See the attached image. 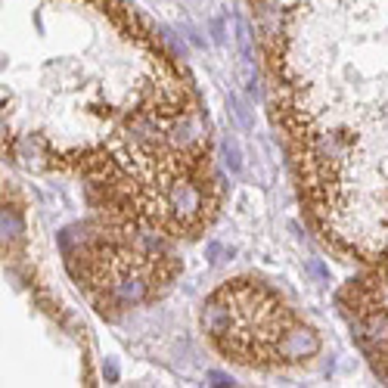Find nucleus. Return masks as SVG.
Listing matches in <instances>:
<instances>
[{
  "instance_id": "obj_1",
  "label": "nucleus",
  "mask_w": 388,
  "mask_h": 388,
  "mask_svg": "<svg viewBox=\"0 0 388 388\" xmlns=\"http://www.w3.org/2000/svg\"><path fill=\"white\" fill-rule=\"evenodd\" d=\"M3 153L171 242L221 208L199 100L125 0H3Z\"/></svg>"
},
{
  "instance_id": "obj_3",
  "label": "nucleus",
  "mask_w": 388,
  "mask_h": 388,
  "mask_svg": "<svg viewBox=\"0 0 388 388\" xmlns=\"http://www.w3.org/2000/svg\"><path fill=\"white\" fill-rule=\"evenodd\" d=\"M202 329L218 354L258 373L305 367L320 354V335L276 289L255 276H236L214 289L202 305Z\"/></svg>"
},
{
  "instance_id": "obj_4",
  "label": "nucleus",
  "mask_w": 388,
  "mask_h": 388,
  "mask_svg": "<svg viewBox=\"0 0 388 388\" xmlns=\"http://www.w3.org/2000/svg\"><path fill=\"white\" fill-rule=\"evenodd\" d=\"M62 252L68 274L103 314L165 295L181 270L171 240L106 218H94L81 233H66Z\"/></svg>"
},
{
  "instance_id": "obj_2",
  "label": "nucleus",
  "mask_w": 388,
  "mask_h": 388,
  "mask_svg": "<svg viewBox=\"0 0 388 388\" xmlns=\"http://www.w3.org/2000/svg\"><path fill=\"white\" fill-rule=\"evenodd\" d=\"M308 221L357 276L339 308L388 379V0H248Z\"/></svg>"
}]
</instances>
